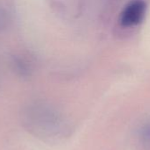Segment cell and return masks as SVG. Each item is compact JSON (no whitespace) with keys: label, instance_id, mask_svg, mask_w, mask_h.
I'll use <instances>...</instances> for the list:
<instances>
[{"label":"cell","instance_id":"1","mask_svg":"<svg viewBox=\"0 0 150 150\" xmlns=\"http://www.w3.org/2000/svg\"><path fill=\"white\" fill-rule=\"evenodd\" d=\"M146 11V4L143 0H133L123 10L120 23L123 26H133L141 23Z\"/></svg>","mask_w":150,"mask_h":150},{"label":"cell","instance_id":"2","mask_svg":"<svg viewBox=\"0 0 150 150\" xmlns=\"http://www.w3.org/2000/svg\"><path fill=\"white\" fill-rule=\"evenodd\" d=\"M142 136L147 140H150V126H147L143 130H142Z\"/></svg>","mask_w":150,"mask_h":150}]
</instances>
